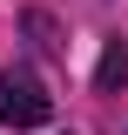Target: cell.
Returning <instances> with one entry per match:
<instances>
[{
    "instance_id": "cell-1",
    "label": "cell",
    "mask_w": 128,
    "mask_h": 135,
    "mask_svg": "<svg viewBox=\"0 0 128 135\" xmlns=\"http://www.w3.org/2000/svg\"><path fill=\"white\" fill-rule=\"evenodd\" d=\"M47 88L34 81V74H0V122L7 128H41L47 122Z\"/></svg>"
}]
</instances>
